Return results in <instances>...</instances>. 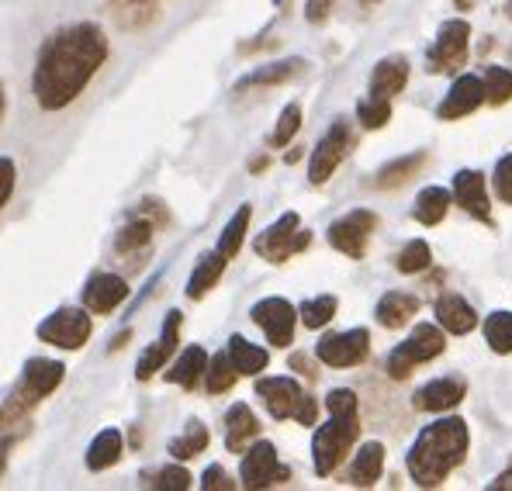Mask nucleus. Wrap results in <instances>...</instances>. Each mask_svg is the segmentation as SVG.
Wrapping results in <instances>:
<instances>
[{
	"label": "nucleus",
	"mask_w": 512,
	"mask_h": 491,
	"mask_svg": "<svg viewBox=\"0 0 512 491\" xmlns=\"http://www.w3.org/2000/svg\"><path fill=\"white\" fill-rule=\"evenodd\" d=\"M308 243H312V232L301 229L298 211H284L274 225H267V229L253 239V249H256V256H263L267 263H284L295 253H301V249H308Z\"/></svg>",
	"instance_id": "obj_6"
},
{
	"label": "nucleus",
	"mask_w": 512,
	"mask_h": 491,
	"mask_svg": "<svg viewBox=\"0 0 512 491\" xmlns=\"http://www.w3.org/2000/svg\"><path fill=\"white\" fill-rule=\"evenodd\" d=\"M512 97V70L506 66H485V101L506 104Z\"/></svg>",
	"instance_id": "obj_39"
},
{
	"label": "nucleus",
	"mask_w": 512,
	"mask_h": 491,
	"mask_svg": "<svg viewBox=\"0 0 512 491\" xmlns=\"http://www.w3.org/2000/svg\"><path fill=\"white\" fill-rule=\"evenodd\" d=\"M485 339L495 353H512V312H492L485 319Z\"/></svg>",
	"instance_id": "obj_38"
},
{
	"label": "nucleus",
	"mask_w": 512,
	"mask_h": 491,
	"mask_svg": "<svg viewBox=\"0 0 512 491\" xmlns=\"http://www.w3.org/2000/svg\"><path fill=\"white\" fill-rule=\"evenodd\" d=\"M250 170H253V173H260V170H267V156H256V160L250 163Z\"/></svg>",
	"instance_id": "obj_52"
},
{
	"label": "nucleus",
	"mask_w": 512,
	"mask_h": 491,
	"mask_svg": "<svg viewBox=\"0 0 512 491\" xmlns=\"http://www.w3.org/2000/svg\"><path fill=\"white\" fill-rule=\"evenodd\" d=\"M443 332L436 326H429V322H423V326L412 329V336L405 339L402 346H395L388 357V374L395 377V381H405V377L412 374V367L419 364H429L433 357H440L443 353Z\"/></svg>",
	"instance_id": "obj_8"
},
{
	"label": "nucleus",
	"mask_w": 512,
	"mask_h": 491,
	"mask_svg": "<svg viewBox=\"0 0 512 491\" xmlns=\"http://www.w3.org/2000/svg\"><path fill=\"white\" fill-rule=\"evenodd\" d=\"M495 194H499L506 205H512V153L502 156L495 166Z\"/></svg>",
	"instance_id": "obj_44"
},
{
	"label": "nucleus",
	"mask_w": 512,
	"mask_h": 491,
	"mask_svg": "<svg viewBox=\"0 0 512 491\" xmlns=\"http://www.w3.org/2000/svg\"><path fill=\"white\" fill-rule=\"evenodd\" d=\"M63 377H66V364L49 360V357H32L25 367H21L18 381H14L11 398H7V409H4V419L14 422L25 412H32L42 398H49L52 391L63 384Z\"/></svg>",
	"instance_id": "obj_3"
},
{
	"label": "nucleus",
	"mask_w": 512,
	"mask_h": 491,
	"mask_svg": "<svg viewBox=\"0 0 512 491\" xmlns=\"http://www.w3.org/2000/svg\"><path fill=\"white\" fill-rule=\"evenodd\" d=\"M256 395L263 398L270 419H295L301 402H305V391L295 377H256Z\"/></svg>",
	"instance_id": "obj_15"
},
{
	"label": "nucleus",
	"mask_w": 512,
	"mask_h": 491,
	"mask_svg": "<svg viewBox=\"0 0 512 491\" xmlns=\"http://www.w3.org/2000/svg\"><path fill=\"white\" fill-rule=\"evenodd\" d=\"M225 350H229L232 364H236V370L243 377H260V370H267V364H270V353L263 350V346L250 343L246 336H232Z\"/></svg>",
	"instance_id": "obj_30"
},
{
	"label": "nucleus",
	"mask_w": 512,
	"mask_h": 491,
	"mask_svg": "<svg viewBox=\"0 0 512 491\" xmlns=\"http://www.w3.org/2000/svg\"><path fill=\"white\" fill-rule=\"evenodd\" d=\"M492 491H512V471H506V474H499V478L488 485Z\"/></svg>",
	"instance_id": "obj_50"
},
{
	"label": "nucleus",
	"mask_w": 512,
	"mask_h": 491,
	"mask_svg": "<svg viewBox=\"0 0 512 491\" xmlns=\"http://www.w3.org/2000/svg\"><path fill=\"white\" fill-rule=\"evenodd\" d=\"M481 104H485V80L464 73V77H457L454 87L447 90V97H443V104H440L436 115H440L443 122H454V118L471 115V111L481 108Z\"/></svg>",
	"instance_id": "obj_19"
},
{
	"label": "nucleus",
	"mask_w": 512,
	"mask_h": 491,
	"mask_svg": "<svg viewBox=\"0 0 512 491\" xmlns=\"http://www.w3.org/2000/svg\"><path fill=\"white\" fill-rule=\"evenodd\" d=\"M205 367H208L205 346H187V350H180V357L170 364L167 381H170V384H180V388L191 391L194 384H198L201 377H205Z\"/></svg>",
	"instance_id": "obj_29"
},
{
	"label": "nucleus",
	"mask_w": 512,
	"mask_h": 491,
	"mask_svg": "<svg viewBox=\"0 0 512 491\" xmlns=\"http://www.w3.org/2000/svg\"><path fill=\"white\" fill-rule=\"evenodd\" d=\"M360 4H364V7H371V4H378V0H360Z\"/></svg>",
	"instance_id": "obj_54"
},
{
	"label": "nucleus",
	"mask_w": 512,
	"mask_h": 491,
	"mask_svg": "<svg viewBox=\"0 0 512 491\" xmlns=\"http://www.w3.org/2000/svg\"><path fill=\"white\" fill-rule=\"evenodd\" d=\"M291 367L301 370V374H308V377H315V374H319V370H312V360H308L305 353H295V357H291Z\"/></svg>",
	"instance_id": "obj_49"
},
{
	"label": "nucleus",
	"mask_w": 512,
	"mask_h": 491,
	"mask_svg": "<svg viewBox=\"0 0 512 491\" xmlns=\"http://www.w3.org/2000/svg\"><path fill=\"white\" fill-rule=\"evenodd\" d=\"M125 453V436L118 433V429H101V433L90 440L87 447V471H108V467H115L118 460H122Z\"/></svg>",
	"instance_id": "obj_26"
},
{
	"label": "nucleus",
	"mask_w": 512,
	"mask_h": 491,
	"mask_svg": "<svg viewBox=\"0 0 512 491\" xmlns=\"http://www.w3.org/2000/svg\"><path fill=\"white\" fill-rule=\"evenodd\" d=\"M250 319L263 329L270 346L284 350V346L295 343V326H298V308L288 298H263L250 308Z\"/></svg>",
	"instance_id": "obj_12"
},
{
	"label": "nucleus",
	"mask_w": 512,
	"mask_h": 491,
	"mask_svg": "<svg viewBox=\"0 0 512 491\" xmlns=\"http://www.w3.org/2000/svg\"><path fill=\"white\" fill-rule=\"evenodd\" d=\"M111 42L101 25L77 21L42 42L32 70V94L42 111H63L90 87L108 63Z\"/></svg>",
	"instance_id": "obj_1"
},
{
	"label": "nucleus",
	"mask_w": 512,
	"mask_h": 491,
	"mask_svg": "<svg viewBox=\"0 0 512 491\" xmlns=\"http://www.w3.org/2000/svg\"><path fill=\"white\" fill-rule=\"evenodd\" d=\"M250 218H253V208L250 205H243L236 211V215L225 222V229H222V236H218V253L225 256V260H232V256L243 249V243H246V232H250Z\"/></svg>",
	"instance_id": "obj_34"
},
{
	"label": "nucleus",
	"mask_w": 512,
	"mask_h": 491,
	"mask_svg": "<svg viewBox=\"0 0 512 491\" xmlns=\"http://www.w3.org/2000/svg\"><path fill=\"white\" fill-rule=\"evenodd\" d=\"M371 353V336L367 329H350V332H329L315 346V357L326 367H357Z\"/></svg>",
	"instance_id": "obj_14"
},
{
	"label": "nucleus",
	"mask_w": 512,
	"mask_h": 491,
	"mask_svg": "<svg viewBox=\"0 0 512 491\" xmlns=\"http://www.w3.org/2000/svg\"><path fill=\"white\" fill-rule=\"evenodd\" d=\"M167 222H170V215H167V208H163L160 201H156V198L139 201V208H132L128 222L118 229L115 253L132 256V253H139V249H146L149 243H153L156 229H160V225H167Z\"/></svg>",
	"instance_id": "obj_9"
},
{
	"label": "nucleus",
	"mask_w": 512,
	"mask_h": 491,
	"mask_svg": "<svg viewBox=\"0 0 512 491\" xmlns=\"http://www.w3.org/2000/svg\"><path fill=\"white\" fill-rule=\"evenodd\" d=\"M180 326H184V315H180V312H167V319H163V329H160V339L139 353V364H135V377H139V381H149V377L160 374V370L167 367V360L173 357V353H177Z\"/></svg>",
	"instance_id": "obj_17"
},
{
	"label": "nucleus",
	"mask_w": 512,
	"mask_h": 491,
	"mask_svg": "<svg viewBox=\"0 0 512 491\" xmlns=\"http://www.w3.org/2000/svg\"><path fill=\"white\" fill-rule=\"evenodd\" d=\"M14 187H18V163H14L11 156H0V211L7 208Z\"/></svg>",
	"instance_id": "obj_43"
},
{
	"label": "nucleus",
	"mask_w": 512,
	"mask_h": 491,
	"mask_svg": "<svg viewBox=\"0 0 512 491\" xmlns=\"http://www.w3.org/2000/svg\"><path fill=\"white\" fill-rule=\"evenodd\" d=\"M239 370L232 364L229 350H218L215 357H208V367H205V388L208 395H225V391L236 384Z\"/></svg>",
	"instance_id": "obj_35"
},
{
	"label": "nucleus",
	"mask_w": 512,
	"mask_h": 491,
	"mask_svg": "<svg viewBox=\"0 0 512 491\" xmlns=\"http://www.w3.org/2000/svg\"><path fill=\"white\" fill-rule=\"evenodd\" d=\"M429 263H433V249H429V243H423V239H412V243L398 253L395 267L402 270V274H419V270H426Z\"/></svg>",
	"instance_id": "obj_41"
},
{
	"label": "nucleus",
	"mask_w": 512,
	"mask_h": 491,
	"mask_svg": "<svg viewBox=\"0 0 512 491\" xmlns=\"http://www.w3.org/2000/svg\"><path fill=\"white\" fill-rule=\"evenodd\" d=\"M454 201L468 211V215L481 218V222H488V215H492L488 191H485V177H481L478 170H461V173H457V177H454Z\"/></svg>",
	"instance_id": "obj_21"
},
{
	"label": "nucleus",
	"mask_w": 512,
	"mask_h": 491,
	"mask_svg": "<svg viewBox=\"0 0 512 491\" xmlns=\"http://www.w3.org/2000/svg\"><path fill=\"white\" fill-rule=\"evenodd\" d=\"M468 42H471V25L464 18H450L440 25L436 42L429 49V70L433 73H454L457 66H464L468 59Z\"/></svg>",
	"instance_id": "obj_13"
},
{
	"label": "nucleus",
	"mask_w": 512,
	"mask_h": 491,
	"mask_svg": "<svg viewBox=\"0 0 512 491\" xmlns=\"http://www.w3.org/2000/svg\"><path fill=\"white\" fill-rule=\"evenodd\" d=\"M14 436H4V440H0V478H4V471H7V457H11V450H14Z\"/></svg>",
	"instance_id": "obj_48"
},
{
	"label": "nucleus",
	"mask_w": 512,
	"mask_h": 491,
	"mask_svg": "<svg viewBox=\"0 0 512 491\" xmlns=\"http://www.w3.org/2000/svg\"><path fill=\"white\" fill-rule=\"evenodd\" d=\"M4 115H7V90H4V80H0V125H4Z\"/></svg>",
	"instance_id": "obj_51"
},
{
	"label": "nucleus",
	"mask_w": 512,
	"mask_h": 491,
	"mask_svg": "<svg viewBox=\"0 0 512 491\" xmlns=\"http://www.w3.org/2000/svg\"><path fill=\"white\" fill-rule=\"evenodd\" d=\"M468 395V381L457 374L450 377H436V381L423 384V388L416 391V409L419 412H450L461 405V398Z\"/></svg>",
	"instance_id": "obj_18"
},
{
	"label": "nucleus",
	"mask_w": 512,
	"mask_h": 491,
	"mask_svg": "<svg viewBox=\"0 0 512 491\" xmlns=\"http://www.w3.org/2000/svg\"><path fill=\"white\" fill-rule=\"evenodd\" d=\"M357 118L364 128H384L391 122V101H381V97H367V101L357 104Z\"/></svg>",
	"instance_id": "obj_42"
},
{
	"label": "nucleus",
	"mask_w": 512,
	"mask_h": 491,
	"mask_svg": "<svg viewBox=\"0 0 512 491\" xmlns=\"http://www.w3.org/2000/svg\"><path fill=\"white\" fill-rule=\"evenodd\" d=\"M298 128H301V104H298V101H291L288 108L281 111V118H277L274 132H270V146H274V149H284V146H288V142L298 135Z\"/></svg>",
	"instance_id": "obj_40"
},
{
	"label": "nucleus",
	"mask_w": 512,
	"mask_h": 491,
	"mask_svg": "<svg viewBox=\"0 0 512 491\" xmlns=\"http://www.w3.org/2000/svg\"><path fill=\"white\" fill-rule=\"evenodd\" d=\"M122 4H153V0H122Z\"/></svg>",
	"instance_id": "obj_53"
},
{
	"label": "nucleus",
	"mask_w": 512,
	"mask_h": 491,
	"mask_svg": "<svg viewBox=\"0 0 512 491\" xmlns=\"http://www.w3.org/2000/svg\"><path fill=\"white\" fill-rule=\"evenodd\" d=\"M90 332H94V315L84 305H63L56 312H49L45 319L35 326V336L45 346H56V350H84Z\"/></svg>",
	"instance_id": "obj_5"
},
{
	"label": "nucleus",
	"mask_w": 512,
	"mask_h": 491,
	"mask_svg": "<svg viewBox=\"0 0 512 491\" xmlns=\"http://www.w3.org/2000/svg\"><path fill=\"white\" fill-rule=\"evenodd\" d=\"M305 59H277V63H267L260 70L246 73L243 80L236 83V94H246V90H260V87H281V83H291L295 77L305 73Z\"/></svg>",
	"instance_id": "obj_20"
},
{
	"label": "nucleus",
	"mask_w": 512,
	"mask_h": 491,
	"mask_svg": "<svg viewBox=\"0 0 512 491\" xmlns=\"http://www.w3.org/2000/svg\"><path fill=\"white\" fill-rule=\"evenodd\" d=\"M336 308H340L336 294H319V298L301 301V305H298V319L305 322V329H322V326H329V322L336 319Z\"/></svg>",
	"instance_id": "obj_36"
},
{
	"label": "nucleus",
	"mask_w": 512,
	"mask_h": 491,
	"mask_svg": "<svg viewBox=\"0 0 512 491\" xmlns=\"http://www.w3.org/2000/svg\"><path fill=\"white\" fill-rule=\"evenodd\" d=\"M336 0H305V18L312 21V25H322V21L329 18V11H333Z\"/></svg>",
	"instance_id": "obj_46"
},
{
	"label": "nucleus",
	"mask_w": 512,
	"mask_h": 491,
	"mask_svg": "<svg viewBox=\"0 0 512 491\" xmlns=\"http://www.w3.org/2000/svg\"><path fill=\"white\" fill-rule=\"evenodd\" d=\"M360 436V419L357 409L346 412H329V422H322L312 436V464L319 478H329L336 467L346 460V453L357 443Z\"/></svg>",
	"instance_id": "obj_4"
},
{
	"label": "nucleus",
	"mask_w": 512,
	"mask_h": 491,
	"mask_svg": "<svg viewBox=\"0 0 512 491\" xmlns=\"http://www.w3.org/2000/svg\"><path fill=\"white\" fill-rule=\"evenodd\" d=\"M0 422H4V409H0Z\"/></svg>",
	"instance_id": "obj_56"
},
{
	"label": "nucleus",
	"mask_w": 512,
	"mask_h": 491,
	"mask_svg": "<svg viewBox=\"0 0 512 491\" xmlns=\"http://www.w3.org/2000/svg\"><path fill=\"white\" fill-rule=\"evenodd\" d=\"M409 83V59L405 56H388L374 66L371 73V97L391 101L395 94H402V87Z\"/></svg>",
	"instance_id": "obj_23"
},
{
	"label": "nucleus",
	"mask_w": 512,
	"mask_h": 491,
	"mask_svg": "<svg viewBox=\"0 0 512 491\" xmlns=\"http://www.w3.org/2000/svg\"><path fill=\"white\" fill-rule=\"evenodd\" d=\"M436 319H440V326L447 332H454V336H468V332L478 326V315H474V308L461 294H443V298L436 301Z\"/></svg>",
	"instance_id": "obj_25"
},
{
	"label": "nucleus",
	"mask_w": 512,
	"mask_h": 491,
	"mask_svg": "<svg viewBox=\"0 0 512 491\" xmlns=\"http://www.w3.org/2000/svg\"><path fill=\"white\" fill-rule=\"evenodd\" d=\"M353 142H357V135H353V128L346 125L343 118L329 125V132L322 135L319 146L312 149V160H308V180H312L315 187L326 184V180L340 170V163L350 156Z\"/></svg>",
	"instance_id": "obj_10"
},
{
	"label": "nucleus",
	"mask_w": 512,
	"mask_h": 491,
	"mask_svg": "<svg viewBox=\"0 0 512 491\" xmlns=\"http://www.w3.org/2000/svg\"><path fill=\"white\" fill-rule=\"evenodd\" d=\"M225 256L218 253V249H212V253H205L198 260V267L191 270V277H187V298L191 301H201L205 298L208 291H212V287L222 281V274H225Z\"/></svg>",
	"instance_id": "obj_28"
},
{
	"label": "nucleus",
	"mask_w": 512,
	"mask_h": 491,
	"mask_svg": "<svg viewBox=\"0 0 512 491\" xmlns=\"http://www.w3.org/2000/svg\"><path fill=\"white\" fill-rule=\"evenodd\" d=\"M374 229H378V215H374V211H367V208L346 211L343 218H336V222L329 225V246H333L336 253L350 256V260H364Z\"/></svg>",
	"instance_id": "obj_11"
},
{
	"label": "nucleus",
	"mask_w": 512,
	"mask_h": 491,
	"mask_svg": "<svg viewBox=\"0 0 512 491\" xmlns=\"http://www.w3.org/2000/svg\"><path fill=\"white\" fill-rule=\"evenodd\" d=\"M509 18H512V0H509Z\"/></svg>",
	"instance_id": "obj_55"
},
{
	"label": "nucleus",
	"mask_w": 512,
	"mask_h": 491,
	"mask_svg": "<svg viewBox=\"0 0 512 491\" xmlns=\"http://www.w3.org/2000/svg\"><path fill=\"white\" fill-rule=\"evenodd\" d=\"M128 298V281L118 274H90L87 284L80 287V305L90 315H111L125 305Z\"/></svg>",
	"instance_id": "obj_16"
},
{
	"label": "nucleus",
	"mask_w": 512,
	"mask_h": 491,
	"mask_svg": "<svg viewBox=\"0 0 512 491\" xmlns=\"http://www.w3.org/2000/svg\"><path fill=\"white\" fill-rule=\"evenodd\" d=\"M426 160H429L426 153H409V156H402V160L381 166L378 177H374V187H381V191H391V187L405 184V180H412L419 170H423Z\"/></svg>",
	"instance_id": "obj_33"
},
{
	"label": "nucleus",
	"mask_w": 512,
	"mask_h": 491,
	"mask_svg": "<svg viewBox=\"0 0 512 491\" xmlns=\"http://www.w3.org/2000/svg\"><path fill=\"white\" fill-rule=\"evenodd\" d=\"M450 201H454V194H447L443 187H426V191H419L412 215H416V222L426 225V229L429 225H440L450 211Z\"/></svg>",
	"instance_id": "obj_31"
},
{
	"label": "nucleus",
	"mask_w": 512,
	"mask_h": 491,
	"mask_svg": "<svg viewBox=\"0 0 512 491\" xmlns=\"http://www.w3.org/2000/svg\"><path fill=\"white\" fill-rule=\"evenodd\" d=\"M208 443H212V433H208V426H205V422H198V419H191L184 433H180L177 440H170L167 450H170L173 460H194L198 453L208 450Z\"/></svg>",
	"instance_id": "obj_32"
},
{
	"label": "nucleus",
	"mask_w": 512,
	"mask_h": 491,
	"mask_svg": "<svg viewBox=\"0 0 512 491\" xmlns=\"http://www.w3.org/2000/svg\"><path fill=\"white\" fill-rule=\"evenodd\" d=\"M284 481H291V467L281 464L274 443L256 440L253 447L243 450V460H239V485L260 491V488L284 485Z\"/></svg>",
	"instance_id": "obj_7"
},
{
	"label": "nucleus",
	"mask_w": 512,
	"mask_h": 491,
	"mask_svg": "<svg viewBox=\"0 0 512 491\" xmlns=\"http://www.w3.org/2000/svg\"><path fill=\"white\" fill-rule=\"evenodd\" d=\"M381 471H384V447L381 443H364L357 450V457L350 460V467H346L343 481L353 488H371L381 478Z\"/></svg>",
	"instance_id": "obj_24"
},
{
	"label": "nucleus",
	"mask_w": 512,
	"mask_h": 491,
	"mask_svg": "<svg viewBox=\"0 0 512 491\" xmlns=\"http://www.w3.org/2000/svg\"><path fill=\"white\" fill-rule=\"evenodd\" d=\"M260 436V422H256L253 409L246 402H236L225 412V447L229 453H243Z\"/></svg>",
	"instance_id": "obj_22"
},
{
	"label": "nucleus",
	"mask_w": 512,
	"mask_h": 491,
	"mask_svg": "<svg viewBox=\"0 0 512 491\" xmlns=\"http://www.w3.org/2000/svg\"><path fill=\"white\" fill-rule=\"evenodd\" d=\"M315 415H319V402H315L312 395H305V402H301L295 422H301V426H315Z\"/></svg>",
	"instance_id": "obj_47"
},
{
	"label": "nucleus",
	"mask_w": 512,
	"mask_h": 491,
	"mask_svg": "<svg viewBox=\"0 0 512 491\" xmlns=\"http://www.w3.org/2000/svg\"><path fill=\"white\" fill-rule=\"evenodd\" d=\"M201 488L205 491H232L236 488V481L225 474L222 464H212V467H205V474H201Z\"/></svg>",
	"instance_id": "obj_45"
},
{
	"label": "nucleus",
	"mask_w": 512,
	"mask_h": 491,
	"mask_svg": "<svg viewBox=\"0 0 512 491\" xmlns=\"http://www.w3.org/2000/svg\"><path fill=\"white\" fill-rule=\"evenodd\" d=\"M142 485L156 488V491H187V488H191V474H187L184 467H180V460H177V464H170V467H160V471L142 474Z\"/></svg>",
	"instance_id": "obj_37"
},
{
	"label": "nucleus",
	"mask_w": 512,
	"mask_h": 491,
	"mask_svg": "<svg viewBox=\"0 0 512 491\" xmlns=\"http://www.w3.org/2000/svg\"><path fill=\"white\" fill-rule=\"evenodd\" d=\"M416 312H419V298H416V294L388 291L378 301V308H374V319H378L384 329H402Z\"/></svg>",
	"instance_id": "obj_27"
},
{
	"label": "nucleus",
	"mask_w": 512,
	"mask_h": 491,
	"mask_svg": "<svg viewBox=\"0 0 512 491\" xmlns=\"http://www.w3.org/2000/svg\"><path fill=\"white\" fill-rule=\"evenodd\" d=\"M468 426L464 419H440L433 426H426L423 433L416 436L409 450V478L416 481L419 488H440L447 481V474L454 471L457 464H464L468 457Z\"/></svg>",
	"instance_id": "obj_2"
}]
</instances>
